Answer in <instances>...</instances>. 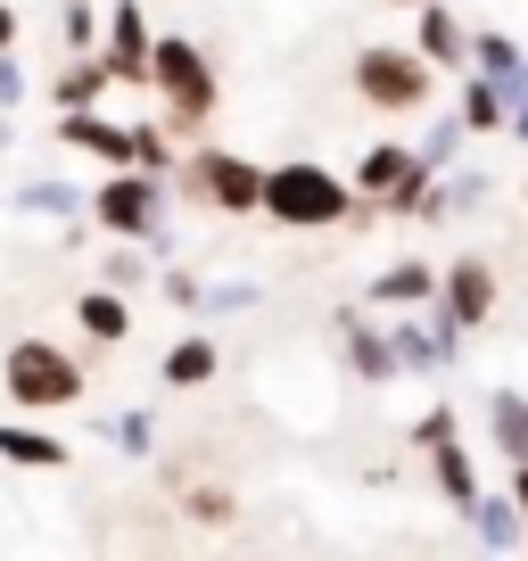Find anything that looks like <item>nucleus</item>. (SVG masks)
<instances>
[{
    "instance_id": "obj_12",
    "label": "nucleus",
    "mask_w": 528,
    "mask_h": 561,
    "mask_svg": "<svg viewBox=\"0 0 528 561\" xmlns=\"http://www.w3.org/2000/svg\"><path fill=\"white\" fill-rule=\"evenodd\" d=\"M0 455L9 462H67V446L42 438V430H0Z\"/></svg>"
},
{
    "instance_id": "obj_19",
    "label": "nucleus",
    "mask_w": 528,
    "mask_h": 561,
    "mask_svg": "<svg viewBox=\"0 0 528 561\" xmlns=\"http://www.w3.org/2000/svg\"><path fill=\"white\" fill-rule=\"evenodd\" d=\"M438 479H446V495H471V462L455 446H438Z\"/></svg>"
},
{
    "instance_id": "obj_9",
    "label": "nucleus",
    "mask_w": 528,
    "mask_h": 561,
    "mask_svg": "<svg viewBox=\"0 0 528 561\" xmlns=\"http://www.w3.org/2000/svg\"><path fill=\"white\" fill-rule=\"evenodd\" d=\"M74 314H83V331H91V339H124V322H133V314H124V298H107V289H91Z\"/></svg>"
},
{
    "instance_id": "obj_4",
    "label": "nucleus",
    "mask_w": 528,
    "mask_h": 561,
    "mask_svg": "<svg viewBox=\"0 0 528 561\" xmlns=\"http://www.w3.org/2000/svg\"><path fill=\"white\" fill-rule=\"evenodd\" d=\"M355 83H364V100H380V107L429 100V67L405 58V50H364V58H355Z\"/></svg>"
},
{
    "instance_id": "obj_2",
    "label": "nucleus",
    "mask_w": 528,
    "mask_h": 561,
    "mask_svg": "<svg viewBox=\"0 0 528 561\" xmlns=\"http://www.w3.org/2000/svg\"><path fill=\"white\" fill-rule=\"evenodd\" d=\"M149 75H158V91H165V107H174V124H207V107H215V75H207V58H198L191 42H158Z\"/></svg>"
},
{
    "instance_id": "obj_3",
    "label": "nucleus",
    "mask_w": 528,
    "mask_h": 561,
    "mask_svg": "<svg viewBox=\"0 0 528 561\" xmlns=\"http://www.w3.org/2000/svg\"><path fill=\"white\" fill-rule=\"evenodd\" d=\"M9 397L18 404H74L83 380H74V364L58 347H18L9 355Z\"/></svg>"
},
{
    "instance_id": "obj_6",
    "label": "nucleus",
    "mask_w": 528,
    "mask_h": 561,
    "mask_svg": "<svg viewBox=\"0 0 528 561\" xmlns=\"http://www.w3.org/2000/svg\"><path fill=\"white\" fill-rule=\"evenodd\" d=\"M100 224L107 231H149L158 224V182H107L100 191Z\"/></svg>"
},
{
    "instance_id": "obj_18",
    "label": "nucleus",
    "mask_w": 528,
    "mask_h": 561,
    "mask_svg": "<svg viewBox=\"0 0 528 561\" xmlns=\"http://www.w3.org/2000/svg\"><path fill=\"white\" fill-rule=\"evenodd\" d=\"M479 537H487V545H520V528H512V504H479Z\"/></svg>"
},
{
    "instance_id": "obj_10",
    "label": "nucleus",
    "mask_w": 528,
    "mask_h": 561,
    "mask_svg": "<svg viewBox=\"0 0 528 561\" xmlns=\"http://www.w3.org/2000/svg\"><path fill=\"white\" fill-rule=\"evenodd\" d=\"M149 42H141V9H116V58H107V67H116V75H141L149 67Z\"/></svg>"
},
{
    "instance_id": "obj_22",
    "label": "nucleus",
    "mask_w": 528,
    "mask_h": 561,
    "mask_svg": "<svg viewBox=\"0 0 528 561\" xmlns=\"http://www.w3.org/2000/svg\"><path fill=\"white\" fill-rule=\"evenodd\" d=\"M520 504H528V471H520Z\"/></svg>"
},
{
    "instance_id": "obj_8",
    "label": "nucleus",
    "mask_w": 528,
    "mask_h": 561,
    "mask_svg": "<svg viewBox=\"0 0 528 561\" xmlns=\"http://www.w3.org/2000/svg\"><path fill=\"white\" fill-rule=\"evenodd\" d=\"M165 380H174V388H198V380H215V347H207V339H182V347L165 355Z\"/></svg>"
},
{
    "instance_id": "obj_16",
    "label": "nucleus",
    "mask_w": 528,
    "mask_h": 561,
    "mask_svg": "<svg viewBox=\"0 0 528 561\" xmlns=\"http://www.w3.org/2000/svg\"><path fill=\"white\" fill-rule=\"evenodd\" d=\"M371 298H388V306H397V298H429V273H422V264H397V273H388Z\"/></svg>"
},
{
    "instance_id": "obj_7",
    "label": "nucleus",
    "mask_w": 528,
    "mask_h": 561,
    "mask_svg": "<svg viewBox=\"0 0 528 561\" xmlns=\"http://www.w3.org/2000/svg\"><path fill=\"white\" fill-rule=\"evenodd\" d=\"M446 306H455V322H487V306H495V273L487 264H455V280H446Z\"/></svg>"
},
{
    "instance_id": "obj_13",
    "label": "nucleus",
    "mask_w": 528,
    "mask_h": 561,
    "mask_svg": "<svg viewBox=\"0 0 528 561\" xmlns=\"http://www.w3.org/2000/svg\"><path fill=\"white\" fill-rule=\"evenodd\" d=\"M495 438H512L504 455L528 462V404H520V397H495Z\"/></svg>"
},
{
    "instance_id": "obj_17",
    "label": "nucleus",
    "mask_w": 528,
    "mask_h": 561,
    "mask_svg": "<svg viewBox=\"0 0 528 561\" xmlns=\"http://www.w3.org/2000/svg\"><path fill=\"white\" fill-rule=\"evenodd\" d=\"M455 42H462L455 18H446V9H422V50H429V58H455Z\"/></svg>"
},
{
    "instance_id": "obj_1",
    "label": "nucleus",
    "mask_w": 528,
    "mask_h": 561,
    "mask_svg": "<svg viewBox=\"0 0 528 561\" xmlns=\"http://www.w3.org/2000/svg\"><path fill=\"white\" fill-rule=\"evenodd\" d=\"M256 207H273L282 224H338V215H347V191H338L322 165H282V174H264Z\"/></svg>"
},
{
    "instance_id": "obj_15",
    "label": "nucleus",
    "mask_w": 528,
    "mask_h": 561,
    "mask_svg": "<svg viewBox=\"0 0 528 561\" xmlns=\"http://www.w3.org/2000/svg\"><path fill=\"white\" fill-rule=\"evenodd\" d=\"M462 107H471V116H462V124H479V133H495V124L512 116V100H504V91H495V83H471V100H462Z\"/></svg>"
},
{
    "instance_id": "obj_5",
    "label": "nucleus",
    "mask_w": 528,
    "mask_h": 561,
    "mask_svg": "<svg viewBox=\"0 0 528 561\" xmlns=\"http://www.w3.org/2000/svg\"><path fill=\"white\" fill-rule=\"evenodd\" d=\"M198 191L215 198V207H256L264 198V174L248 158H198Z\"/></svg>"
},
{
    "instance_id": "obj_20",
    "label": "nucleus",
    "mask_w": 528,
    "mask_h": 561,
    "mask_svg": "<svg viewBox=\"0 0 528 561\" xmlns=\"http://www.w3.org/2000/svg\"><path fill=\"white\" fill-rule=\"evenodd\" d=\"M191 512H198V520H231V495H215V488H198V495H191Z\"/></svg>"
},
{
    "instance_id": "obj_11",
    "label": "nucleus",
    "mask_w": 528,
    "mask_h": 561,
    "mask_svg": "<svg viewBox=\"0 0 528 561\" xmlns=\"http://www.w3.org/2000/svg\"><path fill=\"white\" fill-rule=\"evenodd\" d=\"M413 174H422V165H413L405 149H371V158H364V174H355V182H371V191H397V182H413Z\"/></svg>"
},
{
    "instance_id": "obj_14",
    "label": "nucleus",
    "mask_w": 528,
    "mask_h": 561,
    "mask_svg": "<svg viewBox=\"0 0 528 561\" xmlns=\"http://www.w3.org/2000/svg\"><path fill=\"white\" fill-rule=\"evenodd\" d=\"M67 140H83V149H100V158H124L133 140L116 133V124H91V116H67Z\"/></svg>"
},
{
    "instance_id": "obj_23",
    "label": "nucleus",
    "mask_w": 528,
    "mask_h": 561,
    "mask_svg": "<svg viewBox=\"0 0 528 561\" xmlns=\"http://www.w3.org/2000/svg\"><path fill=\"white\" fill-rule=\"evenodd\" d=\"M520 133H528V107H520Z\"/></svg>"
},
{
    "instance_id": "obj_21",
    "label": "nucleus",
    "mask_w": 528,
    "mask_h": 561,
    "mask_svg": "<svg viewBox=\"0 0 528 561\" xmlns=\"http://www.w3.org/2000/svg\"><path fill=\"white\" fill-rule=\"evenodd\" d=\"M9 34H18V18H9V9H0V50H9Z\"/></svg>"
}]
</instances>
